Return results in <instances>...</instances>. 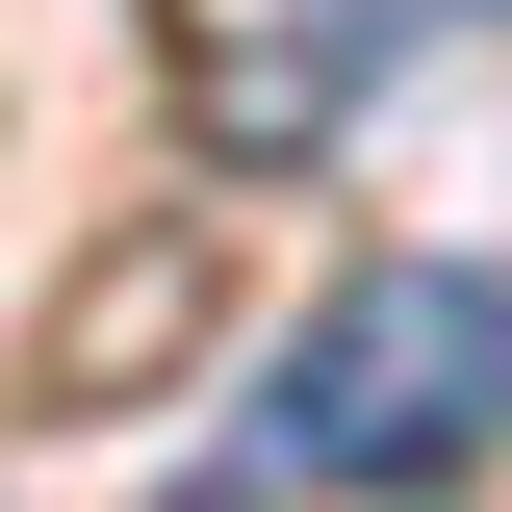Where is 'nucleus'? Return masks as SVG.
Wrapping results in <instances>:
<instances>
[{
	"mask_svg": "<svg viewBox=\"0 0 512 512\" xmlns=\"http://www.w3.org/2000/svg\"><path fill=\"white\" fill-rule=\"evenodd\" d=\"M487 436H512V282H487V256H359V282L256 359V461H282V487L410 512V487H461Z\"/></svg>",
	"mask_w": 512,
	"mask_h": 512,
	"instance_id": "obj_1",
	"label": "nucleus"
},
{
	"mask_svg": "<svg viewBox=\"0 0 512 512\" xmlns=\"http://www.w3.org/2000/svg\"><path fill=\"white\" fill-rule=\"evenodd\" d=\"M359 0H154V77H180V128L231 154V180H282V154H333L359 128Z\"/></svg>",
	"mask_w": 512,
	"mask_h": 512,
	"instance_id": "obj_2",
	"label": "nucleus"
}]
</instances>
